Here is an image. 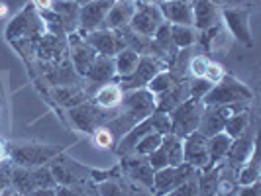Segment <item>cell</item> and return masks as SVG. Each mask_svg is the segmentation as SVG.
Returning <instances> with one entry per match:
<instances>
[{
    "mask_svg": "<svg viewBox=\"0 0 261 196\" xmlns=\"http://www.w3.org/2000/svg\"><path fill=\"white\" fill-rule=\"evenodd\" d=\"M120 114L105 122V128L112 131L114 137H122L126 131H130L136 124L144 122L155 112V96L147 89H134L122 96Z\"/></svg>",
    "mask_w": 261,
    "mask_h": 196,
    "instance_id": "6da1fadb",
    "label": "cell"
},
{
    "mask_svg": "<svg viewBox=\"0 0 261 196\" xmlns=\"http://www.w3.org/2000/svg\"><path fill=\"white\" fill-rule=\"evenodd\" d=\"M253 98V94L248 87L232 77H224L218 85H214L210 92L200 100L204 106H226L238 104V102H248Z\"/></svg>",
    "mask_w": 261,
    "mask_h": 196,
    "instance_id": "7a4b0ae2",
    "label": "cell"
},
{
    "mask_svg": "<svg viewBox=\"0 0 261 196\" xmlns=\"http://www.w3.org/2000/svg\"><path fill=\"white\" fill-rule=\"evenodd\" d=\"M204 104L196 98H187L175 110H171V133H175L177 137H187L189 133L198 130L200 116H202Z\"/></svg>",
    "mask_w": 261,
    "mask_h": 196,
    "instance_id": "3957f363",
    "label": "cell"
},
{
    "mask_svg": "<svg viewBox=\"0 0 261 196\" xmlns=\"http://www.w3.org/2000/svg\"><path fill=\"white\" fill-rule=\"evenodd\" d=\"M198 169H193L191 165H177V167H165V169L153 171V186L151 192L153 196H165L171 190H175L177 186H181L185 181H189L191 177H195Z\"/></svg>",
    "mask_w": 261,
    "mask_h": 196,
    "instance_id": "277c9868",
    "label": "cell"
},
{
    "mask_svg": "<svg viewBox=\"0 0 261 196\" xmlns=\"http://www.w3.org/2000/svg\"><path fill=\"white\" fill-rule=\"evenodd\" d=\"M246 102H238V104H226V106H204L198 130L204 137H212L216 133L224 131V124L230 116H234L236 112L244 110Z\"/></svg>",
    "mask_w": 261,
    "mask_h": 196,
    "instance_id": "5b68a950",
    "label": "cell"
},
{
    "mask_svg": "<svg viewBox=\"0 0 261 196\" xmlns=\"http://www.w3.org/2000/svg\"><path fill=\"white\" fill-rule=\"evenodd\" d=\"M163 22L165 20L161 16L159 6H153V4H136V12H134L130 20V27L134 34L151 39Z\"/></svg>",
    "mask_w": 261,
    "mask_h": 196,
    "instance_id": "8992f818",
    "label": "cell"
},
{
    "mask_svg": "<svg viewBox=\"0 0 261 196\" xmlns=\"http://www.w3.org/2000/svg\"><path fill=\"white\" fill-rule=\"evenodd\" d=\"M183 163L198 171L210 167L208 137H204L200 131H193L183 137Z\"/></svg>",
    "mask_w": 261,
    "mask_h": 196,
    "instance_id": "52a82bcc",
    "label": "cell"
},
{
    "mask_svg": "<svg viewBox=\"0 0 261 196\" xmlns=\"http://www.w3.org/2000/svg\"><path fill=\"white\" fill-rule=\"evenodd\" d=\"M159 71H163V63H161L157 57H151V55H140V61H138L136 71L132 73L130 77L124 78V82L120 85V89H122V91L142 89V87H145L151 78L155 77Z\"/></svg>",
    "mask_w": 261,
    "mask_h": 196,
    "instance_id": "ba28073f",
    "label": "cell"
},
{
    "mask_svg": "<svg viewBox=\"0 0 261 196\" xmlns=\"http://www.w3.org/2000/svg\"><path fill=\"white\" fill-rule=\"evenodd\" d=\"M69 116L73 120V124L81 131H85V133H92L94 130H98L100 126H105L106 122L105 114H102V108L92 104V102H83V104L69 108Z\"/></svg>",
    "mask_w": 261,
    "mask_h": 196,
    "instance_id": "9c48e42d",
    "label": "cell"
},
{
    "mask_svg": "<svg viewBox=\"0 0 261 196\" xmlns=\"http://www.w3.org/2000/svg\"><path fill=\"white\" fill-rule=\"evenodd\" d=\"M224 24L228 32L234 36L240 43L251 47L253 38H251V27H249V12L246 8H222Z\"/></svg>",
    "mask_w": 261,
    "mask_h": 196,
    "instance_id": "30bf717a",
    "label": "cell"
},
{
    "mask_svg": "<svg viewBox=\"0 0 261 196\" xmlns=\"http://www.w3.org/2000/svg\"><path fill=\"white\" fill-rule=\"evenodd\" d=\"M57 155V149L47 147V145H18L12 149V159L18 167H41L45 161Z\"/></svg>",
    "mask_w": 261,
    "mask_h": 196,
    "instance_id": "8fae6325",
    "label": "cell"
},
{
    "mask_svg": "<svg viewBox=\"0 0 261 196\" xmlns=\"http://www.w3.org/2000/svg\"><path fill=\"white\" fill-rule=\"evenodd\" d=\"M112 4H114V0H91V2L83 4L79 10V26L85 32L100 30Z\"/></svg>",
    "mask_w": 261,
    "mask_h": 196,
    "instance_id": "7c38bea8",
    "label": "cell"
},
{
    "mask_svg": "<svg viewBox=\"0 0 261 196\" xmlns=\"http://www.w3.org/2000/svg\"><path fill=\"white\" fill-rule=\"evenodd\" d=\"M85 41L91 45L92 49L96 51V55H106V57H114L120 49V36H116L112 30H92L87 32Z\"/></svg>",
    "mask_w": 261,
    "mask_h": 196,
    "instance_id": "4fadbf2b",
    "label": "cell"
},
{
    "mask_svg": "<svg viewBox=\"0 0 261 196\" xmlns=\"http://www.w3.org/2000/svg\"><path fill=\"white\" fill-rule=\"evenodd\" d=\"M38 30H41V20H39V16L36 14V6H28V8H24L8 24V27H6V38L8 39L22 38L26 34L38 32Z\"/></svg>",
    "mask_w": 261,
    "mask_h": 196,
    "instance_id": "5bb4252c",
    "label": "cell"
},
{
    "mask_svg": "<svg viewBox=\"0 0 261 196\" xmlns=\"http://www.w3.org/2000/svg\"><path fill=\"white\" fill-rule=\"evenodd\" d=\"M122 167H124V173L130 177L132 181L144 184L145 188H149V190H151V186H153V169H151V165H149L147 157L126 155L124 157Z\"/></svg>",
    "mask_w": 261,
    "mask_h": 196,
    "instance_id": "9a60e30c",
    "label": "cell"
},
{
    "mask_svg": "<svg viewBox=\"0 0 261 196\" xmlns=\"http://www.w3.org/2000/svg\"><path fill=\"white\" fill-rule=\"evenodd\" d=\"M136 12V2L134 0H114L110 10L106 14L102 27L105 30H124L130 26L132 16Z\"/></svg>",
    "mask_w": 261,
    "mask_h": 196,
    "instance_id": "2e32d148",
    "label": "cell"
},
{
    "mask_svg": "<svg viewBox=\"0 0 261 196\" xmlns=\"http://www.w3.org/2000/svg\"><path fill=\"white\" fill-rule=\"evenodd\" d=\"M159 10L171 26H193V8L187 0H165Z\"/></svg>",
    "mask_w": 261,
    "mask_h": 196,
    "instance_id": "e0dca14e",
    "label": "cell"
},
{
    "mask_svg": "<svg viewBox=\"0 0 261 196\" xmlns=\"http://www.w3.org/2000/svg\"><path fill=\"white\" fill-rule=\"evenodd\" d=\"M193 26L200 32H206L218 22V8L212 0H193Z\"/></svg>",
    "mask_w": 261,
    "mask_h": 196,
    "instance_id": "ac0fdd59",
    "label": "cell"
},
{
    "mask_svg": "<svg viewBox=\"0 0 261 196\" xmlns=\"http://www.w3.org/2000/svg\"><path fill=\"white\" fill-rule=\"evenodd\" d=\"M255 147V133L253 131H246L244 135H240V137H236L232 139V145H230V149H228V163H230V167H234V169H240L244 163H246V159L249 157L251 153V149Z\"/></svg>",
    "mask_w": 261,
    "mask_h": 196,
    "instance_id": "d6986e66",
    "label": "cell"
},
{
    "mask_svg": "<svg viewBox=\"0 0 261 196\" xmlns=\"http://www.w3.org/2000/svg\"><path fill=\"white\" fill-rule=\"evenodd\" d=\"M71 57H73V67L79 75H87L92 61L96 59V51L85 41V38H71Z\"/></svg>",
    "mask_w": 261,
    "mask_h": 196,
    "instance_id": "ffe728a7",
    "label": "cell"
},
{
    "mask_svg": "<svg viewBox=\"0 0 261 196\" xmlns=\"http://www.w3.org/2000/svg\"><path fill=\"white\" fill-rule=\"evenodd\" d=\"M151 130V124H149V120H144V122H140V124H136L130 131H126L122 137H120V142L116 145V153L120 157H126V155H132L134 153V147L138 145V142L147 135Z\"/></svg>",
    "mask_w": 261,
    "mask_h": 196,
    "instance_id": "44dd1931",
    "label": "cell"
},
{
    "mask_svg": "<svg viewBox=\"0 0 261 196\" xmlns=\"http://www.w3.org/2000/svg\"><path fill=\"white\" fill-rule=\"evenodd\" d=\"M187 98H189L187 87H183L181 82H173L171 89H167L163 94L155 96V110L169 114L171 110H175V108L181 104L183 100H187Z\"/></svg>",
    "mask_w": 261,
    "mask_h": 196,
    "instance_id": "7402d4cb",
    "label": "cell"
},
{
    "mask_svg": "<svg viewBox=\"0 0 261 196\" xmlns=\"http://www.w3.org/2000/svg\"><path fill=\"white\" fill-rule=\"evenodd\" d=\"M92 82H110L112 78L116 77V69H114V59L112 57H106V55H96V59L92 61L91 69L87 71V75Z\"/></svg>",
    "mask_w": 261,
    "mask_h": 196,
    "instance_id": "603a6c76",
    "label": "cell"
},
{
    "mask_svg": "<svg viewBox=\"0 0 261 196\" xmlns=\"http://www.w3.org/2000/svg\"><path fill=\"white\" fill-rule=\"evenodd\" d=\"M49 10L59 16L63 27L71 30L79 22V10H81V6H79V2H73V0H53Z\"/></svg>",
    "mask_w": 261,
    "mask_h": 196,
    "instance_id": "cb8c5ba5",
    "label": "cell"
},
{
    "mask_svg": "<svg viewBox=\"0 0 261 196\" xmlns=\"http://www.w3.org/2000/svg\"><path fill=\"white\" fill-rule=\"evenodd\" d=\"M122 96H124V91L120 89V85H116V82H106L94 94V104L105 108V110H110V108L120 106Z\"/></svg>",
    "mask_w": 261,
    "mask_h": 196,
    "instance_id": "d4e9b609",
    "label": "cell"
},
{
    "mask_svg": "<svg viewBox=\"0 0 261 196\" xmlns=\"http://www.w3.org/2000/svg\"><path fill=\"white\" fill-rule=\"evenodd\" d=\"M238 183L242 186H248V184L259 183V161H257V144L251 149L249 157L246 159V163L238 169Z\"/></svg>",
    "mask_w": 261,
    "mask_h": 196,
    "instance_id": "484cf974",
    "label": "cell"
},
{
    "mask_svg": "<svg viewBox=\"0 0 261 196\" xmlns=\"http://www.w3.org/2000/svg\"><path fill=\"white\" fill-rule=\"evenodd\" d=\"M140 61V53L134 51L132 47H124L122 51H118L114 55V69H116V75L122 78L130 77L132 73L136 71Z\"/></svg>",
    "mask_w": 261,
    "mask_h": 196,
    "instance_id": "4316f807",
    "label": "cell"
},
{
    "mask_svg": "<svg viewBox=\"0 0 261 196\" xmlns=\"http://www.w3.org/2000/svg\"><path fill=\"white\" fill-rule=\"evenodd\" d=\"M161 149L167 155L169 167L183 165V139L181 137H177L175 133H165L161 139Z\"/></svg>",
    "mask_w": 261,
    "mask_h": 196,
    "instance_id": "83f0119b",
    "label": "cell"
},
{
    "mask_svg": "<svg viewBox=\"0 0 261 196\" xmlns=\"http://www.w3.org/2000/svg\"><path fill=\"white\" fill-rule=\"evenodd\" d=\"M230 145H232V137H230L228 133H224V131H220V133H216V135L208 137L210 167H212V165H216V163H220L224 157L228 155Z\"/></svg>",
    "mask_w": 261,
    "mask_h": 196,
    "instance_id": "f1b7e54d",
    "label": "cell"
},
{
    "mask_svg": "<svg viewBox=\"0 0 261 196\" xmlns=\"http://www.w3.org/2000/svg\"><path fill=\"white\" fill-rule=\"evenodd\" d=\"M249 130V110L244 108L240 112H236L234 116H230L224 124V133H228L232 139L244 135Z\"/></svg>",
    "mask_w": 261,
    "mask_h": 196,
    "instance_id": "f546056e",
    "label": "cell"
},
{
    "mask_svg": "<svg viewBox=\"0 0 261 196\" xmlns=\"http://www.w3.org/2000/svg\"><path fill=\"white\" fill-rule=\"evenodd\" d=\"M171 39L177 49H189L196 43L198 36L193 26H171Z\"/></svg>",
    "mask_w": 261,
    "mask_h": 196,
    "instance_id": "4dcf8cb0",
    "label": "cell"
},
{
    "mask_svg": "<svg viewBox=\"0 0 261 196\" xmlns=\"http://www.w3.org/2000/svg\"><path fill=\"white\" fill-rule=\"evenodd\" d=\"M55 100L67 108H73V106L87 102V92L77 89V87H61L55 91Z\"/></svg>",
    "mask_w": 261,
    "mask_h": 196,
    "instance_id": "1f68e13d",
    "label": "cell"
},
{
    "mask_svg": "<svg viewBox=\"0 0 261 196\" xmlns=\"http://www.w3.org/2000/svg\"><path fill=\"white\" fill-rule=\"evenodd\" d=\"M198 196H216L218 192V179H220V169H210L200 175L198 173Z\"/></svg>",
    "mask_w": 261,
    "mask_h": 196,
    "instance_id": "d6a6232c",
    "label": "cell"
},
{
    "mask_svg": "<svg viewBox=\"0 0 261 196\" xmlns=\"http://www.w3.org/2000/svg\"><path fill=\"white\" fill-rule=\"evenodd\" d=\"M12 183L16 186V190L20 194H32L36 190V184H34V177H32V169L26 167H18L12 173Z\"/></svg>",
    "mask_w": 261,
    "mask_h": 196,
    "instance_id": "836d02e7",
    "label": "cell"
},
{
    "mask_svg": "<svg viewBox=\"0 0 261 196\" xmlns=\"http://www.w3.org/2000/svg\"><path fill=\"white\" fill-rule=\"evenodd\" d=\"M161 139H163V135L161 133H157V131H149L147 135H144L138 145L134 147V153L132 155H142V157H147L151 151H155L157 147L161 145Z\"/></svg>",
    "mask_w": 261,
    "mask_h": 196,
    "instance_id": "e575fe53",
    "label": "cell"
},
{
    "mask_svg": "<svg viewBox=\"0 0 261 196\" xmlns=\"http://www.w3.org/2000/svg\"><path fill=\"white\" fill-rule=\"evenodd\" d=\"M173 82H175L173 75H171V73H167V71L163 69V71H159L155 77H153L149 82H147V85H145V89L151 92L153 96H159V94H163L167 89H171V85H173Z\"/></svg>",
    "mask_w": 261,
    "mask_h": 196,
    "instance_id": "d590c367",
    "label": "cell"
},
{
    "mask_svg": "<svg viewBox=\"0 0 261 196\" xmlns=\"http://www.w3.org/2000/svg\"><path fill=\"white\" fill-rule=\"evenodd\" d=\"M153 45L155 47H161L163 51H169V49H177L175 45H173V39H171V24L167 22H163L159 30H157L155 34H153Z\"/></svg>",
    "mask_w": 261,
    "mask_h": 196,
    "instance_id": "8d00e7d4",
    "label": "cell"
},
{
    "mask_svg": "<svg viewBox=\"0 0 261 196\" xmlns=\"http://www.w3.org/2000/svg\"><path fill=\"white\" fill-rule=\"evenodd\" d=\"M32 177H34L36 190H38V188H55V186H57L51 171L47 169V167H34V169H32Z\"/></svg>",
    "mask_w": 261,
    "mask_h": 196,
    "instance_id": "74e56055",
    "label": "cell"
},
{
    "mask_svg": "<svg viewBox=\"0 0 261 196\" xmlns=\"http://www.w3.org/2000/svg\"><path fill=\"white\" fill-rule=\"evenodd\" d=\"M147 120H149L151 130L153 131L161 133V135L171 133V116L167 114V112H159V110H155V112L147 118Z\"/></svg>",
    "mask_w": 261,
    "mask_h": 196,
    "instance_id": "f35d334b",
    "label": "cell"
},
{
    "mask_svg": "<svg viewBox=\"0 0 261 196\" xmlns=\"http://www.w3.org/2000/svg\"><path fill=\"white\" fill-rule=\"evenodd\" d=\"M214 85L212 82H208L206 78H195L189 87H187V92H189V98H196V100H202L206 94L210 92V89H212Z\"/></svg>",
    "mask_w": 261,
    "mask_h": 196,
    "instance_id": "ab89813d",
    "label": "cell"
},
{
    "mask_svg": "<svg viewBox=\"0 0 261 196\" xmlns=\"http://www.w3.org/2000/svg\"><path fill=\"white\" fill-rule=\"evenodd\" d=\"M198 173H200V171H198ZM198 173L165 196H198Z\"/></svg>",
    "mask_w": 261,
    "mask_h": 196,
    "instance_id": "60d3db41",
    "label": "cell"
},
{
    "mask_svg": "<svg viewBox=\"0 0 261 196\" xmlns=\"http://www.w3.org/2000/svg\"><path fill=\"white\" fill-rule=\"evenodd\" d=\"M49 171H51L53 179H55V183H57V184L71 186V184H75V181H77V179H75V175L67 169L65 165H53Z\"/></svg>",
    "mask_w": 261,
    "mask_h": 196,
    "instance_id": "b9f144b4",
    "label": "cell"
},
{
    "mask_svg": "<svg viewBox=\"0 0 261 196\" xmlns=\"http://www.w3.org/2000/svg\"><path fill=\"white\" fill-rule=\"evenodd\" d=\"M208 59L204 57V55H195L193 59H191V63H189V71H191V75L195 78H200L204 75V71H206V67H208Z\"/></svg>",
    "mask_w": 261,
    "mask_h": 196,
    "instance_id": "7bdbcfd3",
    "label": "cell"
},
{
    "mask_svg": "<svg viewBox=\"0 0 261 196\" xmlns=\"http://www.w3.org/2000/svg\"><path fill=\"white\" fill-rule=\"evenodd\" d=\"M147 161H149V165H151V169L153 171L169 167V163H167V155H165V151L161 149V145L157 147L155 151H151V153L147 155Z\"/></svg>",
    "mask_w": 261,
    "mask_h": 196,
    "instance_id": "ee69618b",
    "label": "cell"
},
{
    "mask_svg": "<svg viewBox=\"0 0 261 196\" xmlns=\"http://www.w3.org/2000/svg\"><path fill=\"white\" fill-rule=\"evenodd\" d=\"M114 135H112V131L105 128V126H100L98 130H94V144L98 145V147H112L114 145Z\"/></svg>",
    "mask_w": 261,
    "mask_h": 196,
    "instance_id": "f6af8a7d",
    "label": "cell"
},
{
    "mask_svg": "<svg viewBox=\"0 0 261 196\" xmlns=\"http://www.w3.org/2000/svg\"><path fill=\"white\" fill-rule=\"evenodd\" d=\"M224 77H226V75H224L222 65H220V63H212V61L208 63L206 71H204V75H202V78H206V80L212 82V85H218Z\"/></svg>",
    "mask_w": 261,
    "mask_h": 196,
    "instance_id": "bcb514c9",
    "label": "cell"
},
{
    "mask_svg": "<svg viewBox=\"0 0 261 196\" xmlns=\"http://www.w3.org/2000/svg\"><path fill=\"white\" fill-rule=\"evenodd\" d=\"M100 196H130L126 192V188L122 184L114 183V181H106L100 184Z\"/></svg>",
    "mask_w": 261,
    "mask_h": 196,
    "instance_id": "7dc6e473",
    "label": "cell"
},
{
    "mask_svg": "<svg viewBox=\"0 0 261 196\" xmlns=\"http://www.w3.org/2000/svg\"><path fill=\"white\" fill-rule=\"evenodd\" d=\"M218 2L222 8H244V6H257L259 0H212Z\"/></svg>",
    "mask_w": 261,
    "mask_h": 196,
    "instance_id": "c3c4849f",
    "label": "cell"
},
{
    "mask_svg": "<svg viewBox=\"0 0 261 196\" xmlns=\"http://www.w3.org/2000/svg\"><path fill=\"white\" fill-rule=\"evenodd\" d=\"M238 196H259V183L248 184V186H242Z\"/></svg>",
    "mask_w": 261,
    "mask_h": 196,
    "instance_id": "681fc988",
    "label": "cell"
},
{
    "mask_svg": "<svg viewBox=\"0 0 261 196\" xmlns=\"http://www.w3.org/2000/svg\"><path fill=\"white\" fill-rule=\"evenodd\" d=\"M53 192H55V196H79V192L75 188L65 186V184H57V186L53 188Z\"/></svg>",
    "mask_w": 261,
    "mask_h": 196,
    "instance_id": "f907efd6",
    "label": "cell"
},
{
    "mask_svg": "<svg viewBox=\"0 0 261 196\" xmlns=\"http://www.w3.org/2000/svg\"><path fill=\"white\" fill-rule=\"evenodd\" d=\"M53 0H34V6L39 8V10H49L51 8Z\"/></svg>",
    "mask_w": 261,
    "mask_h": 196,
    "instance_id": "816d5d0a",
    "label": "cell"
},
{
    "mask_svg": "<svg viewBox=\"0 0 261 196\" xmlns=\"http://www.w3.org/2000/svg\"><path fill=\"white\" fill-rule=\"evenodd\" d=\"M4 155H6V147H4V144L0 142V159H4Z\"/></svg>",
    "mask_w": 261,
    "mask_h": 196,
    "instance_id": "f5cc1de1",
    "label": "cell"
},
{
    "mask_svg": "<svg viewBox=\"0 0 261 196\" xmlns=\"http://www.w3.org/2000/svg\"><path fill=\"white\" fill-rule=\"evenodd\" d=\"M4 12H6V6H0V16H2Z\"/></svg>",
    "mask_w": 261,
    "mask_h": 196,
    "instance_id": "db71d44e",
    "label": "cell"
},
{
    "mask_svg": "<svg viewBox=\"0 0 261 196\" xmlns=\"http://www.w3.org/2000/svg\"><path fill=\"white\" fill-rule=\"evenodd\" d=\"M136 196H147L145 192H136Z\"/></svg>",
    "mask_w": 261,
    "mask_h": 196,
    "instance_id": "11a10c76",
    "label": "cell"
},
{
    "mask_svg": "<svg viewBox=\"0 0 261 196\" xmlns=\"http://www.w3.org/2000/svg\"><path fill=\"white\" fill-rule=\"evenodd\" d=\"M187 2H189V0H187Z\"/></svg>",
    "mask_w": 261,
    "mask_h": 196,
    "instance_id": "9f6ffc18",
    "label": "cell"
}]
</instances>
